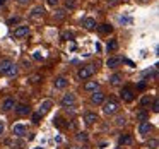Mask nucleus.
I'll return each instance as SVG.
<instances>
[{
	"instance_id": "c9c22d12",
	"label": "nucleus",
	"mask_w": 159,
	"mask_h": 149,
	"mask_svg": "<svg viewBox=\"0 0 159 149\" xmlns=\"http://www.w3.org/2000/svg\"><path fill=\"white\" fill-rule=\"evenodd\" d=\"M147 146H149V147H157V141H156V139H152V141L147 142Z\"/></svg>"
},
{
	"instance_id": "6ab92c4d",
	"label": "nucleus",
	"mask_w": 159,
	"mask_h": 149,
	"mask_svg": "<svg viewBox=\"0 0 159 149\" xmlns=\"http://www.w3.org/2000/svg\"><path fill=\"white\" fill-rule=\"evenodd\" d=\"M121 81H123V76H121L120 72H115L113 76H110V84L111 86H118Z\"/></svg>"
},
{
	"instance_id": "6e6552de",
	"label": "nucleus",
	"mask_w": 159,
	"mask_h": 149,
	"mask_svg": "<svg viewBox=\"0 0 159 149\" xmlns=\"http://www.w3.org/2000/svg\"><path fill=\"white\" fill-rule=\"evenodd\" d=\"M26 132H28V127H26L24 123H16L14 127H12V134H14L16 137H24Z\"/></svg>"
},
{
	"instance_id": "ea45409f",
	"label": "nucleus",
	"mask_w": 159,
	"mask_h": 149,
	"mask_svg": "<svg viewBox=\"0 0 159 149\" xmlns=\"http://www.w3.org/2000/svg\"><path fill=\"white\" fill-rule=\"evenodd\" d=\"M4 128H5V125H4V122H0V135L4 134Z\"/></svg>"
},
{
	"instance_id": "393cba45",
	"label": "nucleus",
	"mask_w": 159,
	"mask_h": 149,
	"mask_svg": "<svg viewBox=\"0 0 159 149\" xmlns=\"http://www.w3.org/2000/svg\"><path fill=\"white\" fill-rule=\"evenodd\" d=\"M125 123H127V118H125V115H118V117L115 118V125H116V127H123Z\"/></svg>"
},
{
	"instance_id": "f3484780",
	"label": "nucleus",
	"mask_w": 159,
	"mask_h": 149,
	"mask_svg": "<svg viewBox=\"0 0 159 149\" xmlns=\"http://www.w3.org/2000/svg\"><path fill=\"white\" fill-rule=\"evenodd\" d=\"M132 142H134V137H132L130 134H125V135H120V137H118V144L120 146H130Z\"/></svg>"
},
{
	"instance_id": "4c0bfd02",
	"label": "nucleus",
	"mask_w": 159,
	"mask_h": 149,
	"mask_svg": "<svg viewBox=\"0 0 159 149\" xmlns=\"http://www.w3.org/2000/svg\"><path fill=\"white\" fill-rule=\"evenodd\" d=\"M16 2H17L19 5H28L29 2H31V0H16Z\"/></svg>"
},
{
	"instance_id": "b1692460",
	"label": "nucleus",
	"mask_w": 159,
	"mask_h": 149,
	"mask_svg": "<svg viewBox=\"0 0 159 149\" xmlns=\"http://www.w3.org/2000/svg\"><path fill=\"white\" fill-rule=\"evenodd\" d=\"M67 16V11L65 9H58V11L55 12V21H63Z\"/></svg>"
},
{
	"instance_id": "c756f323",
	"label": "nucleus",
	"mask_w": 159,
	"mask_h": 149,
	"mask_svg": "<svg viewBox=\"0 0 159 149\" xmlns=\"http://www.w3.org/2000/svg\"><path fill=\"white\" fill-rule=\"evenodd\" d=\"M152 111H154V113L159 111V100L157 98H152Z\"/></svg>"
},
{
	"instance_id": "423d86ee",
	"label": "nucleus",
	"mask_w": 159,
	"mask_h": 149,
	"mask_svg": "<svg viewBox=\"0 0 159 149\" xmlns=\"http://www.w3.org/2000/svg\"><path fill=\"white\" fill-rule=\"evenodd\" d=\"M104 100H106V94H104L103 91H94V93L91 94V103L93 105H103Z\"/></svg>"
},
{
	"instance_id": "7ed1b4c3",
	"label": "nucleus",
	"mask_w": 159,
	"mask_h": 149,
	"mask_svg": "<svg viewBox=\"0 0 159 149\" xmlns=\"http://www.w3.org/2000/svg\"><path fill=\"white\" fill-rule=\"evenodd\" d=\"M120 98L125 101V103H132L135 100V91L132 89L130 86H123L120 89Z\"/></svg>"
},
{
	"instance_id": "aec40b11",
	"label": "nucleus",
	"mask_w": 159,
	"mask_h": 149,
	"mask_svg": "<svg viewBox=\"0 0 159 149\" xmlns=\"http://www.w3.org/2000/svg\"><path fill=\"white\" fill-rule=\"evenodd\" d=\"M96 28H98V31H99L101 35H110V33L113 31L111 24H99V26H96Z\"/></svg>"
},
{
	"instance_id": "f257e3e1",
	"label": "nucleus",
	"mask_w": 159,
	"mask_h": 149,
	"mask_svg": "<svg viewBox=\"0 0 159 149\" xmlns=\"http://www.w3.org/2000/svg\"><path fill=\"white\" fill-rule=\"evenodd\" d=\"M120 111V103H118L115 98H110V100H104L103 103V113L104 115H115Z\"/></svg>"
},
{
	"instance_id": "f8f14e48",
	"label": "nucleus",
	"mask_w": 159,
	"mask_h": 149,
	"mask_svg": "<svg viewBox=\"0 0 159 149\" xmlns=\"http://www.w3.org/2000/svg\"><path fill=\"white\" fill-rule=\"evenodd\" d=\"M84 122H86L87 125H93L98 122V113H94V111H86L84 113Z\"/></svg>"
},
{
	"instance_id": "e433bc0d",
	"label": "nucleus",
	"mask_w": 159,
	"mask_h": 149,
	"mask_svg": "<svg viewBox=\"0 0 159 149\" xmlns=\"http://www.w3.org/2000/svg\"><path fill=\"white\" fill-rule=\"evenodd\" d=\"M22 65H24V69H29V67H31V62H29V60H22Z\"/></svg>"
},
{
	"instance_id": "bb28decb",
	"label": "nucleus",
	"mask_w": 159,
	"mask_h": 149,
	"mask_svg": "<svg viewBox=\"0 0 159 149\" xmlns=\"http://www.w3.org/2000/svg\"><path fill=\"white\" fill-rule=\"evenodd\" d=\"M77 7L75 0H65V11H72V9Z\"/></svg>"
},
{
	"instance_id": "a878e982",
	"label": "nucleus",
	"mask_w": 159,
	"mask_h": 149,
	"mask_svg": "<svg viewBox=\"0 0 159 149\" xmlns=\"http://www.w3.org/2000/svg\"><path fill=\"white\" fill-rule=\"evenodd\" d=\"M151 103H152V96H151V94H145V96L140 100V106L142 108H145L147 105H151Z\"/></svg>"
},
{
	"instance_id": "2f4dec72",
	"label": "nucleus",
	"mask_w": 159,
	"mask_h": 149,
	"mask_svg": "<svg viewBox=\"0 0 159 149\" xmlns=\"http://www.w3.org/2000/svg\"><path fill=\"white\" fill-rule=\"evenodd\" d=\"M74 38V33H70V31H63L62 33V40H65V41H67V40H72Z\"/></svg>"
},
{
	"instance_id": "9d476101",
	"label": "nucleus",
	"mask_w": 159,
	"mask_h": 149,
	"mask_svg": "<svg viewBox=\"0 0 159 149\" xmlns=\"http://www.w3.org/2000/svg\"><path fill=\"white\" fill-rule=\"evenodd\" d=\"M16 105H17V101L14 100V98H5L4 101H2V110L4 111H11L16 108Z\"/></svg>"
},
{
	"instance_id": "f704fd0d",
	"label": "nucleus",
	"mask_w": 159,
	"mask_h": 149,
	"mask_svg": "<svg viewBox=\"0 0 159 149\" xmlns=\"http://www.w3.org/2000/svg\"><path fill=\"white\" fill-rule=\"evenodd\" d=\"M58 2H60V0H46V4L52 5V7H57V5H58Z\"/></svg>"
},
{
	"instance_id": "5701e85b",
	"label": "nucleus",
	"mask_w": 159,
	"mask_h": 149,
	"mask_svg": "<svg viewBox=\"0 0 159 149\" xmlns=\"http://www.w3.org/2000/svg\"><path fill=\"white\" fill-rule=\"evenodd\" d=\"M106 48H108V52H116L118 50V41L116 40H110L108 45H106Z\"/></svg>"
},
{
	"instance_id": "72a5a7b5",
	"label": "nucleus",
	"mask_w": 159,
	"mask_h": 149,
	"mask_svg": "<svg viewBox=\"0 0 159 149\" xmlns=\"http://www.w3.org/2000/svg\"><path fill=\"white\" fill-rule=\"evenodd\" d=\"M33 58L39 62V60H43V53L41 52H34V53H33Z\"/></svg>"
},
{
	"instance_id": "39448f33",
	"label": "nucleus",
	"mask_w": 159,
	"mask_h": 149,
	"mask_svg": "<svg viewBox=\"0 0 159 149\" xmlns=\"http://www.w3.org/2000/svg\"><path fill=\"white\" fill-rule=\"evenodd\" d=\"M75 94H72V93H67V94H63L62 96V100H60V103H62V106H74V105H75Z\"/></svg>"
},
{
	"instance_id": "4be33fe9",
	"label": "nucleus",
	"mask_w": 159,
	"mask_h": 149,
	"mask_svg": "<svg viewBox=\"0 0 159 149\" xmlns=\"http://www.w3.org/2000/svg\"><path fill=\"white\" fill-rule=\"evenodd\" d=\"M17 72H19L17 65H16V63H12V65L9 67V70L5 72V76H9V77H16V76H17Z\"/></svg>"
},
{
	"instance_id": "4468645a",
	"label": "nucleus",
	"mask_w": 159,
	"mask_h": 149,
	"mask_svg": "<svg viewBox=\"0 0 159 149\" xmlns=\"http://www.w3.org/2000/svg\"><path fill=\"white\" fill-rule=\"evenodd\" d=\"M99 89V82L98 81H87L86 84H84V91H87V93H94V91Z\"/></svg>"
},
{
	"instance_id": "9b49d317",
	"label": "nucleus",
	"mask_w": 159,
	"mask_h": 149,
	"mask_svg": "<svg viewBox=\"0 0 159 149\" xmlns=\"http://www.w3.org/2000/svg\"><path fill=\"white\" fill-rule=\"evenodd\" d=\"M82 26L87 29V31H93V29H96V19H93V17H84L82 19Z\"/></svg>"
},
{
	"instance_id": "a211bd4d",
	"label": "nucleus",
	"mask_w": 159,
	"mask_h": 149,
	"mask_svg": "<svg viewBox=\"0 0 159 149\" xmlns=\"http://www.w3.org/2000/svg\"><path fill=\"white\" fill-rule=\"evenodd\" d=\"M135 118H137V122H147L149 111L145 110V108H142V110H139L137 113H135Z\"/></svg>"
},
{
	"instance_id": "7c9ffc66",
	"label": "nucleus",
	"mask_w": 159,
	"mask_h": 149,
	"mask_svg": "<svg viewBox=\"0 0 159 149\" xmlns=\"http://www.w3.org/2000/svg\"><path fill=\"white\" fill-rule=\"evenodd\" d=\"M19 21H21V17H19V16H14V17H11V19L7 21V24H9V26H14V24H17Z\"/></svg>"
},
{
	"instance_id": "a19ab883",
	"label": "nucleus",
	"mask_w": 159,
	"mask_h": 149,
	"mask_svg": "<svg viewBox=\"0 0 159 149\" xmlns=\"http://www.w3.org/2000/svg\"><path fill=\"white\" fill-rule=\"evenodd\" d=\"M2 5H5V0H0V7H2Z\"/></svg>"
},
{
	"instance_id": "c85d7f7f",
	"label": "nucleus",
	"mask_w": 159,
	"mask_h": 149,
	"mask_svg": "<svg viewBox=\"0 0 159 149\" xmlns=\"http://www.w3.org/2000/svg\"><path fill=\"white\" fill-rule=\"evenodd\" d=\"M29 81H31L33 84H38V82H41V76H39V74H33V76L29 77Z\"/></svg>"
},
{
	"instance_id": "cd10ccee",
	"label": "nucleus",
	"mask_w": 159,
	"mask_h": 149,
	"mask_svg": "<svg viewBox=\"0 0 159 149\" xmlns=\"http://www.w3.org/2000/svg\"><path fill=\"white\" fill-rule=\"evenodd\" d=\"M41 118H43V113H41V111H38V113H33V123L38 125Z\"/></svg>"
},
{
	"instance_id": "412c9836",
	"label": "nucleus",
	"mask_w": 159,
	"mask_h": 149,
	"mask_svg": "<svg viewBox=\"0 0 159 149\" xmlns=\"http://www.w3.org/2000/svg\"><path fill=\"white\" fill-rule=\"evenodd\" d=\"M43 14H45V9L43 7H34L31 12V19H38V17H41Z\"/></svg>"
},
{
	"instance_id": "58836bf2",
	"label": "nucleus",
	"mask_w": 159,
	"mask_h": 149,
	"mask_svg": "<svg viewBox=\"0 0 159 149\" xmlns=\"http://www.w3.org/2000/svg\"><path fill=\"white\" fill-rule=\"evenodd\" d=\"M120 0H108V5H116Z\"/></svg>"
},
{
	"instance_id": "473e14b6",
	"label": "nucleus",
	"mask_w": 159,
	"mask_h": 149,
	"mask_svg": "<svg viewBox=\"0 0 159 149\" xmlns=\"http://www.w3.org/2000/svg\"><path fill=\"white\" fill-rule=\"evenodd\" d=\"M77 141L86 142L87 141V134H86V132H79V134H77Z\"/></svg>"
},
{
	"instance_id": "79ce46f5",
	"label": "nucleus",
	"mask_w": 159,
	"mask_h": 149,
	"mask_svg": "<svg viewBox=\"0 0 159 149\" xmlns=\"http://www.w3.org/2000/svg\"><path fill=\"white\" fill-rule=\"evenodd\" d=\"M140 2H149V0H140Z\"/></svg>"
},
{
	"instance_id": "20e7f679",
	"label": "nucleus",
	"mask_w": 159,
	"mask_h": 149,
	"mask_svg": "<svg viewBox=\"0 0 159 149\" xmlns=\"http://www.w3.org/2000/svg\"><path fill=\"white\" fill-rule=\"evenodd\" d=\"M14 38H26V36L29 35V26L28 24H19L17 28L14 29Z\"/></svg>"
},
{
	"instance_id": "ddd939ff",
	"label": "nucleus",
	"mask_w": 159,
	"mask_h": 149,
	"mask_svg": "<svg viewBox=\"0 0 159 149\" xmlns=\"http://www.w3.org/2000/svg\"><path fill=\"white\" fill-rule=\"evenodd\" d=\"M67 84H69V81H67V77H57L55 81H53V86H55V89H65Z\"/></svg>"
},
{
	"instance_id": "f03ea898",
	"label": "nucleus",
	"mask_w": 159,
	"mask_h": 149,
	"mask_svg": "<svg viewBox=\"0 0 159 149\" xmlns=\"http://www.w3.org/2000/svg\"><path fill=\"white\" fill-rule=\"evenodd\" d=\"M94 72H96V67L94 65H84V67L79 69L77 77H79L80 81H87V79H91V77L94 76Z\"/></svg>"
},
{
	"instance_id": "dca6fc26",
	"label": "nucleus",
	"mask_w": 159,
	"mask_h": 149,
	"mask_svg": "<svg viewBox=\"0 0 159 149\" xmlns=\"http://www.w3.org/2000/svg\"><path fill=\"white\" fill-rule=\"evenodd\" d=\"M120 63H121L120 57H110V58L106 60V67H110V69H118Z\"/></svg>"
},
{
	"instance_id": "1a4fd4ad",
	"label": "nucleus",
	"mask_w": 159,
	"mask_h": 149,
	"mask_svg": "<svg viewBox=\"0 0 159 149\" xmlns=\"http://www.w3.org/2000/svg\"><path fill=\"white\" fill-rule=\"evenodd\" d=\"M152 123L151 122H140V123H139V134L140 135H147V134H151L152 132Z\"/></svg>"
},
{
	"instance_id": "0eeeda50",
	"label": "nucleus",
	"mask_w": 159,
	"mask_h": 149,
	"mask_svg": "<svg viewBox=\"0 0 159 149\" xmlns=\"http://www.w3.org/2000/svg\"><path fill=\"white\" fill-rule=\"evenodd\" d=\"M14 110H16V113H17L19 117H28V115L31 113V108H29V105H26V103H17Z\"/></svg>"
},
{
	"instance_id": "2eb2a0df",
	"label": "nucleus",
	"mask_w": 159,
	"mask_h": 149,
	"mask_svg": "<svg viewBox=\"0 0 159 149\" xmlns=\"http://www.w3.org/2000/svg\"><path fill=\"white\" fill-rule=\"evenodd\" d=\"M12 65L11 58H2L0 60V76H5V72L9 70V67Z\"/></svg>"
}]
</instances>
